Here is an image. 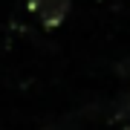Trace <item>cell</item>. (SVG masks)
<instances>
[{
    "instance_id": "2",
    "label": "cell",
    "mask_w": 130,
    "mask_h": 130,
    "mask_svg": "<svg viewBox=\"0 0 130 130\" xmlns=\"http://www.w3.org/2000/svg\"><path fill=\"white\" fill-rule=\"evenodd\" d=\"M119 72H121V75H127V78H130V58H127V61H124V64H121V67H119Z\"/></svg>"
},
{
    "instance_id": "1",
    "label": "cell",
    "mask_w": 130,
    "mask_h": 130,
    "mask_svg": "<svg viewBox=\"0 0 130 130\" xmlns=\"http://www.w3.org/2000/svg\"><path fill=\"white\" fill-rule=\"evenodd\" d=\"M70 3H72V0H29V12L38 18L41 26L55 29V26H61L67 20Z\"/></svg>"
}]
</instances>
